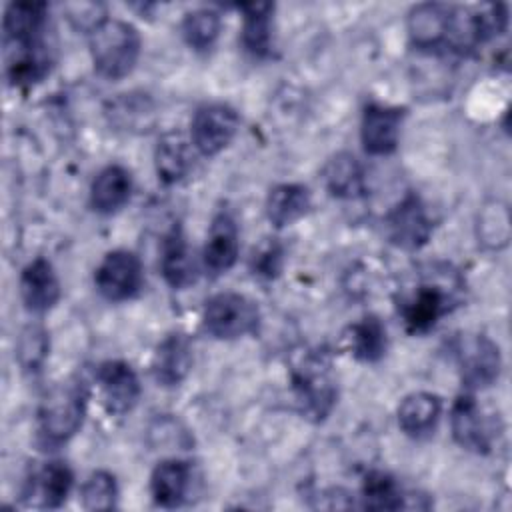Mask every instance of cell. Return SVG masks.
Masks as SVG:
<instances>
[{"mask_svg": "<svg viewBox=\"0 0 512 512\" xmlns=\"http://www.w3.org/2000/svg\"><path fill=\"white\" fill-rule=\"evenodd\" d=\"M72 470L66 462L50 460L34 468L22 486V500L34 508H60L72 488Z\"/></svg>", "mask_w": 512, "mask_h": 512, "instance_id": "30bf717a", "label": "cell"}, {"mask_svg": "<svg viewBox=\"0 0 512 512\" xmlns=\"http://www.w3.org/2000/svg\"><path fill=\"white\" fill-rule=\"evenodd\" d=\"M48 352V340H46V332L38 326H28L22 332V340H20V362L24 364V368H32L36 370L42 360L46 358Z\"/></svg>", "mask_w": 512, "mask_h": 512, "instance_id": "4dcf8cb0", "label": "cell"}, {"mask_svg": "<svg viewBox=\"0 0 512 512\" xmlns=\"http://www.w3.org/2000/svg\"><path fill=\"white\" fill-rule=\"evenodd\" d=\"M384 226L390 242L404 250L422 248L432 234V220L416 194H406L388 212Z\"/></svg>", "mask_w": 512, "mask_h": 512, "instance_id": "ba28073f", "label": "cell"}, {"mask_svg": "<svg viewBox=\"0 0 512 512\" xmlns=\"http://www.w3.org/2000/svg\"><path fill=\"white\" fill-rule=\"evenodd\" d=\"M90 56L94 70L106 80L128 76L140 56V34L124 20L104 18L90 30Z\"/></svg>", "mask_w": 512, "mask_h": 512, "instance_id": "6da1fadb", "label": "cell"}, {"mask_svg": "<svg viewBox=\"0 0 512 512\" xmlns=\"http://www.w3.org/2000/svg\"><path fill=\"white\" fill-rule=\"evenodd\" d=\"M322 176L326 190L336 198L354 200L364 196L366 192L364 168L358 162V158L348 152H340L334 158H330L328 164L324 166Z\"/></svg>", "mask_w": 512, "mask_h": 512, "instance_id": "d4e9b609", "label": "cell"}, {"mask_svg": "<svg viewBox=\"0 0 512 512\" xmlns=\"http://www.w3.org/2000/svg\"><path fill=\"white\" fill-rule=\"evenodd\" d=\"M220 28H222V20L218 12L210 8L192 10L182 20V36L186 44L196 52H204L212 48L220 34Z\"/></svg>", "mask_w": 512, "mask_h": 512, "instance_id": "f1b7e54d", "label": "cell"}, {"mask_svg": "<svg viewBox=\"0 0 512 512\" xmlns=\"http://www.w3.org/2000/svg\"><path fill=\"white\" fill-rule=\"evenodd\" d=\"M20 298L34 314L48 312L60 298V282L46 258L32 260L20 274Z\"/></svg>", "mask_w": 512, "mask_h": 512, "instance_id": "e0dca14e", "label": "cell"}, {"mask_svg": "<svg viewBox=\"0 0 512 512\" xmlns=\"http://www.w3.org/2000/svg\"><path fill=\"white\" fill-rule=\"evenodd\" d=\"M310 208V192L302 184H278L266 198V216L276 228L290 226Z\"/></svg>", "mask_w": 512, "mask_h": 512, "instance_id": "484cf974", "label": "cell"}, {"mask_svg": "<svg viewBox=\"0 0 512 512\" xmlns=\"http://www.w3.org/2000/svg\"><path fill=\"white\" fill-rule=\"evenodd\" d=\"M202 324L210 336L234 340L258 330L260 310L256 302L244 294L218 292L206 300Z\"/></svg>", "mask_w": 512, "mask_h": 512, "instance_id": "3957f363", "label": "cell"}, {"mask_svg": "<svg viewBox=\"0 0 512 512\" xmlns=\"http://www.w3.org/2000/svg\"><path fill=\"white\" fill-rule=\"evenodd\" d=\"M160 272L168 286L174 290H182L194 282V260L190 258V250L180 226H172L164 236L162 252H160Z\"/></svg>", "mask_w": 512, "mask_h": 512, "instance_id": "603a6c76", "label": "cell"}, {"mask_svg": "<svg viewBox=\"0 0 512 512\" xmlns=\"http://www.w3.org/2000/svg\"><path fill=\"white\" fill-rule=\"evenodd\" d=\"M360 498H362V508H368V510L406 508V502H404L406 494L396 484V480L382 470H372L366 474Z\"/></svg>", "mask_w": 512, "mask_h": 512, "instance_id": "83f0119b", "label": "cell"}, {"mask_svg": "<svg viewBox=\"0 0 512 512\" xmlns=\"http://www.w3.org/2000/svg\"><path fill=\"white\" fill-rule=\"evenodd\" d=\"M142 280V262L134 252L128 250L108 252L94 272L96 290L110 302L134 298L142 288Z\"/></svg>", "mask_w": 512, "mask_h": 512, "instance_id": "52a82bcc", "label": "cell"}, {"mask_svg": "<svg viewBox=\"0 0 512 512\" xmlns=\"http://www.w3.org/2000/svg\"><path fill=\"white\" fill-rule=\"evenodd\" d=\"M406 110L384 104H368L362 114L360 138L362 146L372 156H386L398 148L400 130Z\"/></svg>", "mask_w": 512, "mask_h": 512, "instance_id": "8fae6325", "label": "cell"}, {"mask_svg": "<svg viewBox=\"0 0 512 512\" xmlns=\"http://www.w3.org/2000/svg\"><path fill=\"white\" fill-rule=\"evenodd\" d=\"M452 6L424 2L410 10L408 14V36L416 48L434 50L448 48Z\"/></svg>", "mask_w": 512, "mask_h": 512, "instance_id": "5bb4252c", "label": "cell"}, {"mask_svg": "<svg viewBox=\"0 0 512 512\" xmlns=\"http://www.w3.org/2000/svg\"><path fill=\"white\" fill-rule=\"evenodd\" d=\"M240 126L238 112L222 102L204 104L190 122V142L202 156H216L236 136Z\"/></svg>", "mask_w": 512, "mask_h": 512, "instance_id": "8992f818", "label": "cell"}, {"mask_svg": "<svg viewBox=\"0 0 512 512\" xmlns=\"http://www.w3.org/2000/svg\"><path fill=\"white\" fill-rule=\"evenodd\" d=\"M292 386L304 416L320 422L336 404V382L330 362L322 354H310L292 374Z\"/></svg>", "mask_w": 512, "mask_h": 512, "instance_id": "277c9868", "label": "cell"}, {"mask_svg": "<svg viewBox=\"0 0 512 512\" xmlns=\"http://www.w3.org/2000/svg\"><path fill=\"white\" fill-rule=\"evenodd\" d=\"M456 358L460 378L468 390L490 386L500 374V350L482 334L462 338L456 346Z\"/></svg>", "mask_w": 512, "mask_h": 512, "instance_id": "9c48e42d", "label": "cell"}, {"mask_svg": "<svg viewBox=\"0 0 512 512\" xmlns=\"http://www.w3.org/2000/svg\"><path fill=\"white\" fill-rule=\"evenodd\" d=\"M192 142L186 140L180 132L164 134L154 150L156 174L164 184L180 182L192 168Z\"/></svg>", "mask_w": 512, "mask_h": 512, "instance_id": "cb8c5ba5", "label": "cell"}, {"mask_svg": "<svg viewBox=\"0 0 512 512\" xmlns=\"http://www.w3.org/2000/svg\"><path fill=\"white\" fill-rule=\"evenodd\" d=\"M450 428L454 440L476 454L490 450V430L482 410L470 392L460 394L450 408Z\"/></svg>", "mask_w": 512, "mask_h": 512, "instance_id": "2e32d148", "label": "cell"}, {"mask_svg": "<svg viewBox=\"0 0 512 512\" xmlns=\"http://www.w3.org/2000/svg\"><path fill=\"white\" fill-rule=\"evenodd\" d=\"M442 414V400L432 392L408 394L398 406V424L410 438H426L434 432Z\"/></svg>", "mask_w": 512, "mask_h": 512, "instance_id": "d6986e66", "label": "cell"}, {"mask_svg": "<svg viewBox=\"0 0 512 512\" xmlns=\"http://www.w3.org/2000/svg\"><path fill=\"white\" fill-rule=\"evenodd\" d=\"M132 194V176L120 164H110L98 172L90 186V206L100 214L118 212Z\"/></svg>", "mask_w": 512, "mask_h": 512, "instance_id": "ffe728a7", "label": "cell"}, {"mask_svg": "<svg viewBox=\"0 0 512 512\" xmlns=\"http://www.w3.org/2000/svg\"><path fill=\"white\" fill-rule=\"evenodd\" d=\"M456 306L454 292L438 282L424 280L398 304V312L410 334H426Z\"/></svg>", "mask_w": 512, "mask_h": 512, "instance_id": "5b68a950", "label": "cell"}, {"mask_svg": "<svg viewBox=\"0 0 512 512\" xmlns=\"http://www.w3.org/2000/svg\"><path fill=\"white\" fill-rule=\"evenodd\" d=\"M86 388L82 382L56 386L38 408V440L46 448L68 442L82 426L86 414Z\"/></svg>", "mask_w": 512, "mask_h": 512, "instance_id": "7a4b0ae2", "label": "cell"}, {"mask_svg": "<svg viewBox=\"0 0 512 512\" xmlns=\"http://www.w3.org/2000/svg\"><path fill=\"white\" fill-rule=\"evenodd\" d=\"M46 22V4L42 2H12L6 6L2 32L4 50L30 48L44 44L42 30Z\"/></svg>", "mask_w": 512, "mask_h": 512, "instance_id": "4fadbf2b", "label": "cell"}, {"mask_svg": "<svg viewBox=\"0 0 512 512\" xmlns=\"http://www.w3.org/2000/svg\"><path fill=\"white\" fill-rule=\"evenodd\" d=\"M102 402L110 414L130 412L140 398V382L130 364L122 360L102 362L96 370Z\"/></svg>", "mask_w": 512, "mask_h": 512, "instance_id": "7c38bea8", "label": "cell"}, {"mask_svg": "<svg viewBox=\"0 0 512 512\" xmlns=\"http://www.w3.org/2000/svg\"><path fill=\"white\" fill-rule=\"evenodd\" d=\"M282 266V246L278 242H266L262 244L252 258V270L258 276L274 278L280 272Z\"/></svg>", "mask_w": 512, "mask_h": 512, "instance_id": "1f68e13d", "label": "cell"}, {"mask_svg": "<svg viewBox=\"0 0 512 512\" xmlns=\"http://www.w3.org/2000/svg\"><path fill=\"white\" fill-rule=\"evenodd\" d=\"M192 368V346L186 334H168L154 352L152 374L162 386H178Z\"/></svg>", "mask_w": 512, "mask_h": 512, "instance_id": "ac0fdd59", "label": "cell"}, {"mask_svg": "<svg viewBox=\"0 0 512 512\" xmlns=\"http://www.w3.org/2000/svg\"><path fill=\"white\" fill-rule=\"evenodd\" d=\"M190 486V464L186 460L168 458L156 464L150 476V492L158 506L176 508L184 502Z\"/></svg>", "mask_w": 512, "mask_h": 512, "instance_id": "44dd1931", "label": "cell"}, {"mask_svg": "<svg viewBox=\"0 0 512 512\" xmlns=\"http://www.w3.org/2000/svg\"><path fill=\"white\" fill-rule=\"evenodd\" d=\"M242 32L240 40L244 50L254 58H268L274 48L272 38V12L274 4H242Z\"/></svg>", "mask_w": 512, "mask_h": 512, "instance_id": "7402d4cb", "label": "cell"}, {"mask_svg": "<svg viewBox=\"0 0 512 512\" xmlns=\"http://www.w3.org/2000/svg\"><path fill=\"white\" fill-rule=\"evenodd\" d=\"M116 498V478L106 470L92 472L80 488V500L84 510H112L116 506Z\"/></svg>", "mask_w": 512, "mask_h": 512, "instance_id": "f546056e", "label": "cell"}, {"mask_svg": "<svg viewBox=\"0 0 512 512\" xmlns=\"http://www.w3.org/2000/svg\"><path fill=\"white\" fill-rule=\"evenodd\" d=\"M350 350L360 362H378L388 348L386 328L376 316H366L350 326Z\"/></svg>", "mask_w": 512, "mask_h": 512, "instance_id": "4316f807", "label": "cell"}, {"mask_svg": "<svg viewBox=\"0 0 512 512\" xmlns=\"http://www.w3.org/2000/svg\"><path fill=\"white\" fill-rule=\"evenodd\" d=\"M240 250V236L236 220L230 212H218L210 224L206 246L202 252L204 268L210 276H220L228 272L236 260Z\"/></svg>", "mask_w": 512, "mask_h": 512, "instance_id": "9a60e30c", "label": "cell"}]
</instances>
